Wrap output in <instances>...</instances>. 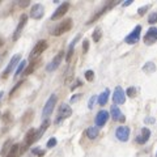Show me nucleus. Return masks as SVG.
Segmentation results:
<instances>
[{
	"mask_svg": "<svg viewBox=\"0 0 157 157\" xmlns=\"http://www.w3.org/2000/svg\"><path fill=\"white\" fill-rule=\"evenodd\" d=\"M45 14V8H43L42 4H34L30 9V17L34 20H39L43 17Z\"/></svg>",
	"mask_w": 157,
	"mask_h": 157,
	"instance_id": "obj_12",
	"label": "nucleus"
},
{
	"mask_svg": "<svg viewBox=\"0 0 157 157\" xmlns=\"http://www.w3.org/2000/svg\"><path fill=\"white\" fill-rule=\"evenodd\" d=\"M26 68V60H21L18 63V67H17V70H16V72H14V76H18L20 73H21Z\"/></svg>",
	"mask_w": 157,
	"mask_h": 157,
	"instance_id": "obj_25",
	"label": "nucleus"
},
{
	"mask_svg": "<svg viewBox=\"0 0 157 157\" xmlns=\"http://www.w3.org/2000/svg\"><path fill=\"white\" fill-rule=\"evenodd\" d=\"M126 94L128 96V97H131V98H134V97L136 96V88H134V86H130L128 89L126 90Z\"/></svg>",
	"mask_w": 157,
	"mask_h": 157,
	"instance_id": "obj_27",
	"label": "nucleus"
},
{
	"mask_svg": "<svg viewBox=\"0 0 157 157\" xmlns=\"http://www.w3.org/2000/svg\"><path fill=\"white\" fill-rule=\"evenodd\" d=\"M68 9H70V3H63V4H60V6H59V7L56 8V11L52 13L51 20H52V21H55V20L62 18V17L67 13Z\"/></svg>",
	"mask_w": 157,
	"mask_h": 157,
	"instance_id": "obj_8",
	"label": "nucleus"
},
{
	"mask_svg": "<svg viewBox=\"0 0 157 157\" xmlns=\"http://www.w3.org/2000/svg\"><path fill=\"white\" fill-rule=\"evenodd\" d=\"M109 113H107L106 110H101V111H98V114L96 117V126L100 128V127L102 126H105L106 124V122L107 119H109Z\"/></svg>",
	"mask_w": 157,
	"mask_h": 157,
	"instance_id": "obj_15",
	"label": "nucleus"
},
{
	"mask_svg": "<svg viewBox=\"0 0 157 157\" xmlns=\"http://www.w3.org/2000/svg\"><path fill=\"white\" fill-rule=\"evenodd\" d=\"M0 117H2V113H0Z\"/></svg>",
	"mask_w": 157,
	"mask_h": 157,
	"instance_id": "obj_44",
	"label": "nucleus"
},
{
	"mask_svg": "<svg viewBox=\"0 0 157 157\" xmlns=\"http://www.w3.org/2000/svg\"><path fill=\"white\" fill-rule=\"evenodd\" d=\"M109 94H110V90L109 89H105L100 96H98V104H100L101 106H105L107 100H109Z\"/></svg>",
	"mask_w": 157,
	"mask_h": 157,
	"instance_id": "obj_20",
	"label": "nucleus"
},
{
	"mask_svg": "<svg viewBox=\"0 0 157 157\" xmlns=\"http://www.w3.org/2000/svg\"><path fill=\"white\" fill-rule=\"evenodd\" d=\"M72 115V109L70 105L63 104L60 107H59V113H58V118L55 119V123H60L63 119H67Z\"/></svg>",
	"mask_w": 157,
	"mask_h": 157,
	"instance_id": "obj_3",
	"label": "nucleus"
},
{
	"mask_svg": "<svg viewBox=\"0 0 157 157\" xmlns=\"http://www.w3.org/2000/svg\"><path fill=\"white\" fill-rule=\"evenodd\" d=\"M18 4H20V7H21V8H25V7L29 6V0H25V2H20Z\"/></svg>",
	"mask_w": 157,
	"mask_h": 157,
	"instance_id": "obj_37",
	"label": "nucleus"
},
{
	"mask_svg": "<svg viewBox=\"0 0 157 157\" xmlns=\"http://www.w3.org/2000/svg\"><path fill=\"white\" fill-rule=\"evenodd\" d=\"M33 153H34V155H38V156H43V155H45V152H43V151H39V149H33Z\"/></svg>",
	"mask_w": 157,
	"mask_h": 157,
	"instance_id": "obj_36",
	"label": "nucleus"
},
{
	"mask_svg": "<svg viewBox=\"0 0 157 157\" xmlns=\"http://www.w3.org/2000/svg\"><path fill=\"white\" fill-rule=\"evenodd\" d=\"M110 113H111V118L114 121H118V122H124L126 121V117L122 114V111L119 110V107L118 106H111V109H110Z\"/></svg>",
	"mask_w": 157,
	"mask_h": 157,
	"instance_id": "obj_16",
	"label": "nucleus"
},
{
	"mask_svg": "<svg viewBox=\"0 0 157 157\" xmlns=\"http://www.w3.org/2000/svg\"><path fill=\"white\" fill-rule=\"evenodd\" d=\"M4 45V41H3V39H0V47H2Z\"/></svg>",
	"mask_w": 157,
	"mask_h": 157,
	"instance_id": "obj_42",
	"label": "nucleus"
},
{
	"mask_svg": "<svg viewBox=\"0 0 157 157\" xmlns=\"http://www.w3.org/2000/svg\"><path fill=\"white\" fill-rule=\"evenodd\" d=\"M147 122H148V123H153L155 119H152V118H149V119H145V123H147Z\"/></svg>",
	"mask_w": 157,
	"mask_h": 157,
	"instance_id": "obj_41",
	"label": "nucleus"
},
{
	"mask_svg": "<svg viewBox=\"0 0 157 157\" xmlns=\"http://www.w3.org/2000/svg\"><path fill=\"white\" fill-rule=\"evenodd\" d=\"M98 134H100V128H98L97 126H92L89 127V128L86 130V136L89 137V139H96V137L98 136Z\"/></svg>",
	"mask_w": 157,
	"mask_h": 157,
	"instance_id": "obj_19",
	"label": "nucleus"
},
{
	"mask_svg": "<svg viewBox=\"0 0 157 157\" xmlns=\"http://www.w3.org/2000/svg\"><path fill=\"white\" fill-rule=\"evenodd\" d=\"M50 126V121L48 119H46L45 122L42 123V126H41V128H39L38 131H36V137H34V141H37V140H39L42 137V135L45 134V131L47 130V127Z\"/></svg>",
	"mask_w": 157,
	"mask_h": 157,
	"instance_id": "obj_18",
	"label": "nucleus"
},
{
	"mask_svg": "<svg viewBox=\"0 0 157 157\" xmlns=\"http://www.w3.org/2000/svg\"><path fill=\"white\" fill-rule=\"evenodd\" d=\"M96 100H97V97H96V96L90 97V100H89V104H88V107H89V109H93V106H94V102H96Z\"/></svg>",
	"mask_w": 157,
	"mask_h": 157,
	"instance_id": "obj_34",
	"label": "nucleus"
},
{
	"mask_svg": "<svg viewBox=\"0 0 157 157\" xmlns=\"http://www.w3.org/2000/svg\"><path fill=\"white\" fill-rule=\"evenodd\" d=\"M140 32H141V26L137 25L134 30L131 32V34H128V36L126 37V43H128V45H135V43L139 42L140 39Z\"/></svg>",
	"mask_w": 157,
	"mask_h": 157,
	"instance_id": "obj_5",
	"label": "nucleus"
},
{
	"mask_svg": "<svg viewBox=\"0 0 157 157\" xmlns=\"http://www.w3.org/2000/svg\"><path fill=\"white\" fill-rule=\"evenodd\" d=\"M63 54H64V52H63V51H60V52H59L58 55H56V56L52 60H51V62H50V63H48V64H47L46 70H47L48 72H52V71H55L56 68H58L59 66H60V63H62V59H63Z\"/></svg>",
	"mask_w": 157,
	"mask_h": 157,
	"instance_id": "obj_13",
	"label": "nucleus"
},
{
	"mask_svg": "<svg viewBox=\"0 0 157 157\" xmlns=\"http://www.w3.org/2000/svg\"><path fill=\"white\" fill-rule=\"evenodd\" d=\"M26 22H28V16L24 13V14H21V17H20L18 25H17L16 30H14V33H13V41H17V39L20 38V36H21V33H22V29L25 28Z\"/></svg>",
	"mask_w": 157,
	"mask_h": 157,
	"instance_id": "obj_7",
	"label": "nucleus"
},
{
	"mask_svg": "<svg viewBox=\"0 0 157 157\" xmlns=\"http://www.w3.org/2000/svg\"><path fill=\"white\" fill-rule=\"evenodd\" d=\"M101 37H102V32H101V29H100V28H97L96 30L93 32L92 38H93V41H94V42H100Z\"/></svg>",
	"mask_w": 157,
	"mask_h": 157,
	"instance_id": "obj_26",
	"label": "nucleus"
},
{
	"mask_svg": "<svg viewBox=\"0 0 157 157\" xmlns=\"http://www.w3.org/2000/svg\"><path fill=\"white\" fill-rule=\"evenodd\" d=\"M155 70H156V66H155L152 62H148V63H147V64L143 67V71H144L145 73H153Z\"/></svg>",
	"mask_w": 157,
	"mask_h": 157,
	"instance_id": "obj_24",
	"label": "nucleus"
},
{
	"mask_svg": "<svg viewBox=\"0 0 157 157\" xmlns=\"http://www.w3.org/2000/svg\"><path fill=\"white\" fill-rule=\"evenodd\" d=\"M149 8H151V4H147V6H144V7L139 8V11H137V13H139V16H144V14H145V12L148 11Z\"/></svg>",
	"mask_w": 157,
	"mask_h": 157,
	"instance_id": "obj_30",
	"label": "nucleus"
},
{
	"mask_svg": "<svg viewBox=\"0 0 157 157\" xmlns=\"http://www.w3.org/2000/svg\"><path fill=\"white\" fill-rule=\"evenodd\" d=\"M88 50H89V41L84 39V42H82V51H84V54H86Z\"/></svg>",
	"mask_w": 157,
	"mask_h": 157,
	"instance_id": "obj_32",
	"label": "nucleus"
},
{
	"mask_svg": "<svg viewBox=\"0 0 157 157\" xmlns=\"http://www.w3.org/2000/svg\"><path fill=\"white\" fill-rule=\"evenodd\" d=\"M148 22L151 24V25H153V24L157 22V12H153V13H151L149 14V17H148Z\"/></svg>",
	"mask_w": 157,
	"mask_h": 157,
	"instance_id": "obj_28",
	"label": "nucleus"
},
{
	"mask_svg": "<svg viewBox=\"0 0 157 157\" xmlns=\"http://www.w3.org/2000/svg\"><path fill=\"white\" fill-rule=\"evenodd\" d=\"M47 48V42L45 41V39H41V41H38L36 43V46L33 47V50L30 52V55H29V59L33 62V60H37V59L39 58V55L45 51Z\"/></svg>",
	"mask_w": 157,
	"mask_h": 157,
	"instance_id": "obj_2",
	"label": "nucleus"
},
{
	"mask_svg": "<svg viewBox=\"0 0 157 157\" xmlns=\"http://www.w3.org/2000/svg\"><path fill=\"white\" fill-rule=\"evenodd\" d=\"M80 85H81V81H80V80H77V81L75 82V84H73V85H72V88H71V89L73 90V89H75V88H77V86H80Z\"/></svg>",
	"mask_w": 157,
	"mask_h": 157,
	"instance_id": "obj_38",
	"label": "nucleus"
},
{
	"mask_svg": "<svg viewBox=\"0 0 157 157\" xmlns=\"http://www.w3.org/2000/svg\"><path fill=\"white\" fill-rule=\"evenodd\" d=\"M113 101H114V105H123L126 101V94L123 89L121 86H117L114 90V96H113Z\"/></svg>",
	"mask_w": 157,
	"mask_h": 157,
	"instance_id": "obj_10",
	"label": "nucleus"
},
{
	"mask_svg": "<svg viewBox=\"0 0 157 157\" xmlns=\"http://www.w3.org/2000/svg\"><path fill=\"white\" fill-rule=\"evenodd\" d=\"M78 38H80V36H77L75 39L72 41V43L70 45V48H68V52H67V58H66V60L70 63V60H71V58H72V55H73V48H75V43L78 41Z\"/></svg>",
	"mask_w": 157,
	"mask_h": 157,
	"instance_id": "obj_23",
	"label": "nucleus"
},
{
	"mask_svg": "<svg viewBox=\"0 0 157 157\" xmlns=\"http://www.w3.org/2000/svg\"><path fill=\"white\" fill-rule=\"evenodd\" d=\"M2 97H3V92H2V93H0V100H2Z\"/></svg>",
	"mask_w": 157,
	"mask_h": 157,
	"instance_id": "obj_43",
	"label": "nucleus"
},
{
	"mask_svg": "<svg viewBox=\"0 0 157 157\" xmlns=\"http://www.w3.org/2000/svg\"><path fill=\"white\" fill-rule=\"evenodd\" d=\"M115 135H117V137H118V140H121V141H127V140H128V137H130V128H128V127H126V126L118 127Z\"/></svg>",
	"mask_w": 157,
	"mask_h": 157,
	"instance_id": "obj_14",
	"label": "nucleus"
},
{
	"mask_svg": "<svg viewBox=\"0 0 157 157\" xmlns=\"http://www.w3.org/2000/svg\"><path fill=\"white\" fill-rule=\"evenodd\" d=\"M85 78H86L88 81H93V80H94V72H93L92 70L86 71L85 72Z\"/></svg>",
	"mask_w": 157,
	"mask_h": 157,
	"instance_id": "obj_31",
	"label": "nucleus"
},
{
	"mask_svg": "<svg viewBox=\"0 0 157 157\" xmlns=\"http://www.w3.org/2000/svg\"><path fill=\"white\" fill-rule=\"evenodd\" d=\"M149 136H151V131H149V128L144 127V128L141 130V134L136 137V143H137V144H145L147 141H148Z\"/></svg>",
	"mask_w": 157,
	"mask_h": 157,
	"instance_id": "obj_17",
	"label": "nucleus"
},
{
	"mask_svg": "<svg viewBox=\"0 0 157 157\" xmlns=\"http://www.w3.org/2000/svg\"><path fill=\"white\" fill-rule=\"evenodd\" d=\"M156 41H157V28L148 29V32H147L144 36V43L151 46V45H153Z\"/></svg>",
	"mask_w": 157,
	"mask_h": 157,
	"instance_id": "obj_11",
	"label": "nucleus"
},
{
	"mask_svg": "<svg viewBox=\"0 0 157 157\" xmlns=\"http://www.w3.org/2000/svg\"><path fill=\"white\" fill-rule=\"evenodd\" d=\"M156 156H157V155H156Z\"/></svg>",
	"mask_w": 157,
	"mask_h": 157,
	"instance_id": "obj_45",
	"label": "nucleus"
},
{
	"mask_svg": "<svg viewBox=\"0 0 157 157\" xmlns=\"http://www.w3.org/2000/svg\"><path fill=\"white\" fill-rule=\"evenodd\" d=\"M71 28H72V20L67 18V20L62 21L59 25H56L55 28H54L51 34H52V36H55V37H59V36H62V34H64L66 32L71 30Z\"/></svg>",
	"mask_w": 157,
	"mask_h": 157,
	"instance_id": "obj_1",
	"label": "nucleus"
},
{
	"mask_svg": "<svg viewBox=\"0 0 157 157\" xmlns=\"http://www.w3.org/2000/svg\"><path fill=\"white\" fill-rule=\"evenodd\" d=\"M55 145H56V139L55 137H51V139L47 141V148H52V147H55Z\"/></svg>",
	"mask_w": 157,
	"mask_h": 157,
	"instance_id": "obj_33",
	"label": "nucleus"
},
{
	"mask_svg": "<svg viewBox=\"0 0 157 157\" xmlns=\"http://www.w3.org/2000/svg\"><path fill=\"white\" fill-rule=\"evenodd\" d=\"M21 85H22V81H20V82H18V84H17V85H16V86H14V88H13V89L11 90V93H9V96H11V97H13V94H14V92H16V90H17V89H18V88H20V86H21Z\"/></svg>",
	"mask_w": 157,
	"mask_h": 157,
	"instance_id": "obj_35",
	"label": "nucleus"
},
{
	"mask_svg": "<svg viewBox=\"0 0 157 157\" xmlns=\"http://www.w3.org/2000/svg\"><path fill=\"white\" fill-rule=\"evenodd\" d=\"M80 96H81V94H75V97H72V98H71V102H76L78 98H80Z\"/></svg>",
	"mask_w": 157,
	"mask_h": 157,
	"instance_id": "obj_39",
	"label": "nucleus"
},
{
	"mask_svg": "<svg viewBox=\"0 0 157 157\" xmlns=\"http://www.w3.org/2000/svg\"><path fill=\"white\" fill-rule=\"evenodd\" d=\"M11 144H12V141L11 140H8L6 144H4V147H3V149H2V155H6L7 156V152L11 149Z\"/></svg>",
	"mask_w": 157,
	"mask_h": 157,
	"instance_id": "obj_29",
	"label": "nucleus"
},
{
	"mask_svg": "<svg viewBox=\"0 0 157 157\" xmlns=\"http://www.w3.org/2000/svg\"><path fill=\"white\" fill-rule=\"evenodd\" d=\"M20 59H21V56H20V55H14V56L11 59V60H9L7 68L4 70L3 75H2V77H3V78H7L9 75H11V72L13 71V68L16 67V66L18 64V63H20Z\"/></svg>",
	"mask_w": 157,
	"mask_h": 157,
	"instance_id": "obj_6",
	"label": "nucleus"
},
{
	"mask_svg": "<svg viewBox=\"0 0 157 157\" xmlns=\"http://www.w3.org/2000/svg\"><path fill=\"white\" fill-rule=\"evenodd\" d=\"M130 4H132V0H128V2H124L123 4H122V6H123V7H128Z\"/></svg>",
	"mask_w": 157,
	"mask_h": 157,
	"instance_id": "obj_40",
	"label": "nucleus"
},
{
	"mask_svg": "<svg viewBox=\"0 0 157 157\" xmlns=\"http://www.w3.org/2000/svg\"><path fill=\"white\" fill-rule=\"evenodd\" d=\"M20 156V145L18 144H13L11 147V149L7 153V157H18Z\"/></svg>",
	"mask_w": 157,
	"mask_h": 157,
	"instance_id": "obj_22",
	"label": "nucleus"
},
{
	"mask_svg": "<svg viewBox=\"0 0 157 157\" xmlns=\"http://www.w3.org/2000/svg\"><path fill=\"white\" fill-rule=\"evenodd\" d=\"M117 4H118V2H110V3H107L106 6H105V7H102V8L100 9V11H98V13H96L94 16H93V17H92V18L89 20V21L86 22V24H88V25H90L92 22H94L96 20H98V18H100V17L102 16V14H104V13H106L107 11H109V9H111V8L114 7V6H117Z\"/></svg>",
	"mask_w": 157,
	"mask_h": 157,
	"instance_id": "obj_9",
	"label": "nucleus"
},
{
	"mask_svg": "<svg viewBox=\"0 0 157 157\" xmlns=\"http://www.w3.org/2000/svg\"><path fill=\"white\" fill-rule=\"evenodd\" d=\"M38 63H39V59H37V60H33L30 64H29L25 70H24V75L25 76H28V75H30L32 72H34V70L38 67Z\"/></svg>",
	"mask_w": 157,
	"mask_h": 157,
	"instance_id": "obj_21",
	"label": "nucleus"
},
{
	"mask_svg": "<svg viewBox=\"0 0 157 157\" xmlns=\"http://www.w3.org/2000/svg\"><path fill=\"white\" fill-rule=\"evenodd\" d=\"M56 101H58V97L55 94H51L50 98L47 100V102L45 104V107H43V111H42V115L45 118H47L52 113L54 107H55V105H56Z\"/></svg>",
	"mask_w": 157,
	"mask_h": 157,
	"instance_id": "obj_4",
	"label": "nucleus"
}]
</instances>
